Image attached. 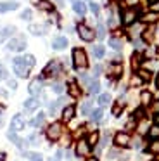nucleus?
I'll return each mask as SVG.
<instances>
[{
	"label": "nucleus",
	"mask_w": 159,
	"mask_h": 161,
	"mask_svg": "<svg viewBox=\"0 0 159 161\" xmlns=\"http://www.w3.org/2000/svg\"><path fill=\"white\" fill-rule=\"evenodd\" d=\"M151 11L152 12H159V2H154V4L151 5Z\"/></svg>",
	"instance_id": "nucleus-47"
},
{
	"label": "nucleus",
	"mask_w": 159,
	"mask_h": 161,
	"mask_svg": "<svg viewBox=\"0 0 159 161\" xmlns=\"http://www.w3.org/2000/svg\"><path fill=\"white\" fill-rule=\"evenodd\" d=\"M102 116H104V113H102V108H99V109H95V111H92V114H90V118H92V121L99 123L100 119H102Z\"/></svg>",
	"instance_id": "nucleus-25"
},
{
	"label": "nucleus",
	"mask_w": 159,
	"mask_h": 161,
	"mask_svg": "<svg viewBox=\"0 0 159 161\" xmlns=\"http://www.w3.org/2000/svg\"><path fill=\"white\" fill-rule=\"evenodd\" d=\"M138 0H128V4H137Z\"/></svg>",
	"instance_id": "nucleus-55"
},
{
	"label": "nucleus",
	"mask_w": 159,
	"mask_h": 161,
	"mask_svg": "<svg viewBox=\"0 0 159 161\" xmlns=\"http://www.w3.org/2000/svg\"><path fill=\"white\" fill-rule=\"evenodd\" d=\"M90 11H92L93 12V14H99V12H100V7H99V4H95V2H92V4H90Z\"/></svg>",
	"instance_id": "nucleus-40"
},
{
	"label": "nucleus",
	"mask_w": 159,
	"mask_h": 161,
	"mask_svg": "<svg viewBox=\"0 0 159 161\" xmlns=\"http://www.w3.org/2000/svg\"><path fill=\"white\" fill-rule=\"evenodd\" d=\"M97 102H99V106H107L111 102V94H100Z\"/></svg>",
	"instance_id": "nucleus-27"
},
{
	"label": "nucleus",
	"mask_w": 159,
	"mask_h": 161,
	"mask_svg": "<svg viewBox=\"0 0 159 161\" xmlns=\"http://www.w3.org/2000/svg\"><path fill=\"white\" fill-rule=\"evenodd\" d=\"M93 73H95V76H97V75L100 73V66H95V68H93Z\"/></svg>",
	"instance_id": "nucleus-52"
},
{
	"label": "nucleus",
	"mask_w": 159,
	"mask_h": 161,
	"mask_svg": "<svg viewBox=\"0 0 159 161\" xmlns=\"http://www.w3.org/2000/svg\"><path fill=\"white\" fill-rule=\"evenodd\" d=\"M30 31L33 33V35H43V33L47 31V26H41V25H31V26H30Z\"/></svg>",
	"instance_id": "nucleus-22"
},
{
	"label": "nucleus",
	"mask_w": 159,
	"mask_h": 161,
	"mask_svg": "<svg viewBox=\"0 0 159 161\" xmlns=\"http://www.w3.org/2000/svg\"><path fill=\"white\" fill-rule=\"evenodd\" d=\"M144 114H145L144 109H137V111H135V116H133V118H135V119H137V118H142Z\"/></svg>",
	"instance_id": "nucleus-46"
},
{
	"label": "nucleus",
	"mask_w": 159,
	"mask_h": 161,
	"mask_svg": "<svg viewBox=\"0 0 159 161\" xmlns=\"http://www.w3.org/2000/svg\"><path fill=\"white\" fill-rule=\"evenodd\" d=\"M156 125H159V114H156Z\"/></svg>",
	"instance_id": "nucleus-56"
},
{
	"label": "nucleus",
	"mask_w": 159,
	"mask_h": 161,
	"mask_svg": "<svg viewBox=\"0 0 159 161\" xmlns=\"http://www.w3.org/2000/svg\"><path fill=\"white\" fill-rule=\"evenodd\" d=\"M38 106H40V102H38V99H36V97H31V99H28V101L24 102V109H26L28 113L36 111Z\"/></svg>",
	"instance_id": "nucleus-14"
},
{
	"label": "nucleus",
	"mask_w": 159,
	"mask_h": 161,
	"mask_svg": "<svg viewBox=\"0 0 159 161\" xmlns=\"http://www.w3.org/2000/svg\"><path fill=\"white\" fill-rule=\"evenodd\" d=\"M142 21L144 23H154V21H157V14H156V12H149V14L142 16Z\"/></svg>",
	"instance_id": "nucleus-28"
},
{
	"label": "nucleus",
	"mask_w": 159,
	"mask_h": 161,
	"mask_svg": "<svg viewBox=\"0 0 159 161\" xmlns=\"http://www.w3.org/2000/svg\"><path fill=\"white\" fill-rule=\"evenodd\" d=\"M62 158V151H57V154H55V158H54V161H59Z\"/></svg>",
	"instance_id": "nucleus-49"
},
{
	"label": "nucleus",
	"mask_w": 159,
	"mask_h": 161,
	"mask_svg": "<svg viewBox=\"0 0 159 161\" xmlns=\"http://www.w3.org/2000/svg\"><path fill=\"white\" fill-rule=\"evenodd\" d=\"M41 87H43V81H41L40 78H35V80L28 85V92L31 94V97H36L41 92Z\"/></svg>",
	"instance_id": "nucleus-7"
},
{
	"label": "nucleus",
	"mask_w": 159,
	"mask_h": 161,
	"mask_svg": "<svg viewBox=\"0 0 159 161\" xmlns=\"http://www.w3.org/2000/svg\"><path fill=\"white\" fill-rule=\"evenodd\" d=\"M109 45L112 47L114 50H121V42H119L118 38H111V40H109Z\"/></svg>",
	"instance_id": "nucleus-36"
},
{
	"label": "nucleus",
	"mask_w": 159,
	"mask_h": 161,
	"mask_svg": "<svg viewBox=\"0 0 159 161\" xmlns=\"http://www.w3.org/2000/svg\"><path fill=\"white\" fill-rule=\"evenodd\" d=\"M14 9H17L16 2H2V4H0V14L9 12V11H14Z\"/></svg>",
	"instance_id": "nucleus-17"
},
{
	"label": "nucleus",
	"mask_w": 159,
	"mask_h": 161,
	"mask_svg": "<svg viewBox=\"0 0 159 161\" xmlns=\"http://www.w3.org/2000/svg\"><path fill=\"white\" fill-rule=\"evenodd\" d=\"M78 35H80V38L81 40H85V42H92L93 38H95V33H93V30H90L86 25H78Z\"/></svg>",
	"instance_id": "nucleus-5"
},
{
	"label": "nucleus",
	"mask_w": 159,
	"mask_h": 161,
	"mask_svg": "<svg viewBox=\"0 0 159 161\" xmlns=\"http://www.w3.org/2000/svg\"><path fill=\"white\" fill-rule=\"evenodd\" d=\"M154 111H156V114H159V101L154 102Z\"/></svg>",
	"instance_id": "nucleus-51"
},
{
	"label": "nucleus",
	"mask_w": 159,
	"mask_h": 161,
	"mask_svg": "<svg viewBox=\"0 0 159 161\" xmlns=\"http://www.w3.org/2000/svg\"><path fill=\"white\" fill-rule=\"evenodd\" d=\"M149 151H151L152 154H159V140H154V142L151 144V147H149Z\"/></svg>",
	"instance_id": "nucleus-37"
},
{
	"label": "nucleus",
	"mask_w": 159,
	"mask_h": 161,
	"mask_svg": "<svg viewBox=\"0 0 159 161\" xmlns=\"http://www.w3.org/2000/svg\"><path fill=\"white\" fill-rule=\"evenodd\" d=\"M140 101H142V106H151V102H152V94L149 90H144L142 92V95H140Z\"/></svg>",
	"instance_id": "nucleus-20"
},
{
	"label": "nucleus",
	"mask_w": 159,
	"mask_h": 161,
	"mask_svg": "<svg viewBox=\"0 0 159 161\" xmlns=\"http://www.w3.org/2000/svg\"><path fill=\"white\" fill-rule=\"evenodd\" d=\"M90 149H92V147L88 146V142H86L85 139L78 140V144H76V154H78V156H86V154L90 153Z\"/></svg>",
	"instance_id": "nucleus-10"
},
{
	"label": "nucleus",
	"mask_w": 159,
	"mask_h": 161,
	"mask_svg": "<svg viewBox=\"0 0 159 161\" xmlns=\"http://www.w3.org/2000/svg\"><path fill=\"white\" fill-rule=\"evenodd\" d=\"M59 63H55V61H52V63L47 64V68L43 69V76H50V75H55L59 71Z\"/></svg>",
	"instance_id": "nucleus-13"
},
{
	"label": "nucleus",
	"mask_w": 159,
	"mask_h": 161,
	"mask_svg": "<svg viewBox=\"0 0 159 161\" xmlns=\"http://www.w3.org/2000/svg\"><path fill=\"white\" fill-rule=\"evenodd\" d=\"M74 113H76L74 106H66L64 111H62V119H64V121H71V119L74 118Z\"/></svg>",
	"instance_id": "nucleus-15"
},
{
	"label": "nucleus",
	"mask_w": 159,
	"mask_h": 161,
	"mask_svg": "<svg viewBox=\"0 0 159 161\" xmlns=\"http://www.w3.org/2000/svg\"><path fill=\"white\" fill-rule=\"evenodd\" d=\"M86 161H99V159H97V158H88Z\"/></svg>",
	"instance_id": "nucleus-57"
},
{
	"label": "nucleus",
	"mask_w": 159,
	"mask_h": 161,
	"mask_svg": "<svg viewBox=\"0 0 159 161\" xmlns=\"http://www.w3.org/2000/svg\"><path fill=\"white\" fill-rule=\"evenodd\" d=\"M43 121H45V113H38V114L30 121V125L31 126H40V125H43Z\"/></svg>",
	"instance_id": "nucleus-21"
},
{
	"label": "nucleus",
	"mask_w": 159,
	"mask_h": 161,
	"mask_svg": "<svg viewBox=\"0 0 159 161\" xmlns=\"http://www.w3.org/2000/svg\"><path fill=\"white\" fill-rule=\"evenodd\" d=\"M52 47H54L55 50H62L68 47V38L66 36H55L54 42H52Z\"/></svg>",
	"instance_id": "nucleus-11"
},
{
	"label": "nucleus",
	"mask_w": 159,
	"mask_h": 161,
	"mask_svg": "<svg viewBox=\"0 0 159 161\" xmlns=\"http://www.w3.org/2000/svg\"><path fill=\"white\" fill-rule=\"evenodd\" d=\"M38 7H40L41 11H47V12L54 11V5H52L50 2H47V0H40V2H38Z\"/></svg>",
	"instance_id": "nucleus-24"
},
{
	"label": "nucleus",
	"mask_w": 159,
	"mask_h": 161,
	"mask_svg": "<svg viewBox=\"0 0 159 161\" xmlns=\"http://www.w3.org/2000/svg\"><path fill=\"white\" fill-rule=\"evenodd\" d=\"M57 102H52L50 104V108H48V113H50V114H55V111H57Z\"/></svg>",
	"instance_id": "nucleus-44"
},
{
	"label": "nucleus",
	"mask_w": 159,
	"mask_h": 161,
	"mask_svg": "<svg viewBox=\"0 0 159 161\" xmlns=\"http://www.w3.org/2000/svg\"><path fill=\"white\" fill-rule=\"evenodd\" d=\"M7 49H9V50H16V52L24 50V49H26V40H24V36H14V38L7 43Z\"/></svg>",
	"instance_id": "nucleus-4"
},
{
	"label": "nucleus",
	"mask_w": 159,
	"mask_h": 161,
	"mask_svg": "<svg viewBox=\"0 0 159 161\" xmlns=\"http://www.w3.org/2000/svg\"><path fill=\"white\" fill-rule=\"evenodd\" d=\"M121 73H123V66L119 63H112L109 66V76H114V78H119Z\"/></svg>",
	"instance_id": "nucleus-12"
},
{
	"label": "nucleus",
	"mask_w": 159,
	"mask_h": 161,
	"mask_svg": "<svg viewBox=\"0 0 159 161\" xmlns=\"http://www.w3.org/2000/svg\"><path fill=\"white\" fill-rule=\"evenodd\" d=\"M81 113H83V114H92V101H85V102H83Z\"/></svg>",
	"instance_id": "nucleus-30"
},
{
	"label": "nucleus",
	"mask_w": 159,
	"mask_h": 161,
	"mask_svg": "<svg viewBox=\"0 0 159 161\" xmlns=\"http://www.w3.org/2000/svg\"><path fill=\"white\" fill-rule=\"evenodd\" d=\"M68 90H69V95H71V97H78L80 95V88H78V85H76L74 81H69Z\"/></svg>",
	"instance_id": "nucleus-23"
},
{
	"label": "nucleus",
	"mask_w": 159,
	"mask_h": 161,
	"mask_svg": "<svg viewBox=\"0 0 159 161\" xmlns=\"http://www.w3.org/2000/svg\"><path fill=\"white\" fill-rule=\"evenodd\" d=\"M135 125H137V119H135V118H130V121L126 123V130H133Z\"/></svg>",
	"instance_id": "nucleus-42"
},
{
	"label": "nucleus",
	"mask_w": 159,
	"mask_h": 161,
	"mask_svg": "<svg viewBox=\"0 0 159 161\" xmlns=\"http://www.w3.org/2000/svg\"><path fill=\"white\" fill-rule=\"evenodd\" d=\"M73 63H74V68H78V69H83V68L88 66V59H86L85 50L83 49L73 50Z\"/></svg>",
	"instance_id": "nucleus-2"
},
{
	"label": "nucleus",
	"mask_w": 159,
	"mask_h": 161,
	"mask_svg": "<svg viewBox=\"0 0 159 161\" xmlns=\"http://www.w3.org/2000/svg\"><path fill=\"white\" fill-rule=\"evenodd\" d=\"M137 19H138V11L137 9H126V11L121 14V21H123V25H126V26L135 25Z\"/></svg>",
	"instance_id": "nucleus-3"
},
{
	"label": "nucleus",
	"mask_w": 159,
	"mask_h": 161,
	"mask_svg": "<svg viewBox=\"0 0 159 161\" xmlns=\"http://www.w3.org/2000/svg\"><path fill=\"white\" fill-rule=\"evenodd\" d=\"M114 144H116L118 147H126L128 144H130V135H128L126 132H118L116 135H114Z\"/></svg>",
	"instance_id": "nucleus-8"
},
{
	"label": "nucleus",
	"mask_w": 159,
	"mask_h": 161,
	"mask_svg": "<svg viewBox=\"0 0 159 161\" xmlns=\"http://www.w3.org/2000/svg\"><path fill=\"white\" fill-rule=\"evenodd\" d=\"M121 111H123V106H121V101H118L116 104L112 106V116H119Z\"/></svg>",
	"instance_id": "nucleus-32"
},
{
	"label": "nucleus",
	"mask_w": 159,
	"mask_h": 161,
	"mask_svg": "<svg viewBox=\"0 0 159 161\" xmlns=\"http://www.w3.org/2000/svg\"><path fill=\"white\" fill-rule=\"evenodd\" d=\"M142 83V78L140 76H133V81H131V85H140Z\"/></svg>",
	"instance_id": "nucleus-48"
},
{
	"label": "nucleus",
	"mask_w": 159,
	"mask_h": 161,
	"mask_svg": "<svg viewBox=\"0 0 159 161\" xmlns=\"http://www.w3.org/2000/svg\"><path fill=\"white\" fill-rule=\"evenodd\" d=\"M3 159H5V154H3V153H0V161H3Z\"/></svg>",
	"instance_id": "nucleus-54"
},
{
	"label": "nucleus",
	"mask_w": 159,
	"mask_h": 161,
	"mask_svg": "<svg viewBox=\"0 0 159 161\" xmlns=\"http://www.w3.org/2000/svg\"><path fill=\"white\" fill-rule=\"evenodd\" d=\"M5 78H7V69L3 64H0V80H5Z\"/></svg>",
	"instance_id": "nucleus-43"
},
{
	"label": "nucleus",
	"mask_w": 159,
	"mask_h": 161,
	"mask_svg": "<svg viewBox=\"0 0 159 161\" xmlns=\"http://www.w3.org/2000/svg\"><path fill=\"white\" fill-rule=\"evenodd\" d=\"M24 125H26V121H24V116L23 114H16L12 118V121H10V130H14V132H17V130H23Z\"/></svg>",
	"instance_id": "nucleus-9"
},
{
	"label": "nucleus",
	"mask_w": 159,
	"mask_h": 161,
	"mask_svg": "<svg viewBox=\"0 0 159 161\" xmlns=\"http://www.w3.org/2000/svg\"><path fill=\"white\" fill-rule=\"evenodd\" d=\"M86 87H88V94H97V92H99V88H100V83H99V80H97V78H92V81H90L88 85H86Z\"/></svg>",
	"instance_id": "nucleus-19"
},
{
	"label": "nucleus",
	"mask_w": 159,
	"mask_h": 161,
	"mask_svg": "<svg viewBox=\"0 0 159 161\" xmlns=\"http://www.w3.org/2000/svg\"><path fill=\"white\" fill-rule=\"evenodd\" d=\"M62 133V126L61 123H52L50 126L47 128V139L48 140H57Z\"/></svg>",
	"instance_id": "nucleus-6"
},
{
	"label": "nucleus",
	"mask_w": 159,
	"mask_h": 161,
	"mask_svg": "<svg viewBox=\"0 0 159 161\" xmlns=\"http://www.w3.org/2000/svg\"><path fill=\"white\" fill-rule=\"evenodd\" d=\"M138 76L142 78V81H149V80H151V71L140 69V71H138Z\"/></svg>",
	"instance_id": "nucleus-34"
},
{
	"label": "nucleus",
	"mask_w": 159,
	"mask_h": 161,
	"mask_svg": "<svg viewBox=\"0 0 159 161\" xmlns=\"http://www.w3.org/2000/svg\"><path fill=\"white\" fill-rule=\"evenodd\" d=\"M24 61H26V64H28L30 68H33V66H35V57L31 56V54H28V56H24Z\"/></svg>",
	"instance_id": "nucleus-38"
},
{
	"label": "nucleus",
	"mask_w": 159,
	"mask_h": 161,
	"mask_svg": "<svg viewBox=\"0 0 159 161\" xmlns=\"http://www.w3.org/2000/svg\"><path fill=\"white\" fill-rule=\"evenodd\" d=\"M156 87L159 88V73H157V78H156Z\"/></svg>",
	"instance_id": "nucleus-53"
},
{
	"label": "nucleus",
	"mask_w": 159,
	"mask_h": 161,
	"mask_svg": "<svg viewBox=\"0 0 159 161\" xmlns=\"http://www.w3.org/2000/svg\"><path fill=\"white\" fill-rule=\"evenodd\" d=\"M99 132H92L90 133V137H88V140H86V142H88V146L92 147V146H95L97 142H99Z\"/></svg>",
	"instance_id": "nucleus-29"
},
{
	"label": "nucleus",
	"mask_w": 159,
	"mask_h": 161,
	"mask_svg": "<svg viewBox=\"0 0 159 161\" xmlns=\"http://www.w3.org/2000/svg\"><path fill=\"white\" fill-rule=\"evenodd\" d=\"M131 61H133V68H137L138 64H140V54L135 52V54H133V57H131Z\"/></svg>",
	"instance_id": "nucleus-41"
},
{
	"label": "nucleus",
	"mask_w": 159,
	"mask_h": 161,
	"mask_svg": "<svg viewBox=\"0 0 159 161\" xmlns=\"http://www.w3.org/2000/svg\"><path fill=\"white\" fill-rule=\"evenodd\" d=\"M16 33V28L14 26H5V28L0 30V42H3L5 38H9L10 35H14Z\"/></svg>",
	"instance_id": "nucleus-16"
},
{
	"label": "nucleus",
	"mask_w": 159,
	"mask_h": 161,
	"mask_svg": "<svg viewBox=\"0 0 159 161\" xmlns=\"http://www.w3.org/2000/svg\"><path fill=\"white\" fill-rule=\"evenodd\" d=\"M24 156L31 161H41V154H38V153H24Z\"/></svg>",
	"instance_id": "nucleus-33"
},
{
	"label": "nucleus",
	"mask_w": 159,
	"mask_h": 161,
	"mask_svg": "<svg viewBox=\"0 0 159 161\" xmlns=\"http://www.w3.org/2000/svg\"><path fill=\"white\" fill-rule=\"evenodd\" d=\"M12 68H14V73H16L19 78H26L28 75H30V69H31V68L26 64L24 57H16V59L12 61Z\"/></svg>",
	"instance_id": "nucleus-1"
},
{
	"label": "nucleus",
	"mask_w": 159,
	"mask_h": 161,
	"mask_svg": "<svg viewBox=\"0 0 159 161\" xmlns=\"http://www.w3.org/2000/svg\"><path fill=\"white\" fill-rule=\"evenodd\" d=\"M9 87H10V88H16V87H17V83H16L14 80H9Z\"/></svg>",
	"instance_id": "nucleus-50"
},
{
	"label": "nucleus",
	"mask_w": 159,
	"mask_h": 161,
	"mask_svg": "<svg viewBox=\"0 0 159 161\" xmlns=\"http://www.w3.org/2000/svg\"><path fill=\"white\" fill-rule=\"evenodd\" d=\"M93 56H95L97 59H102V57L106 56V49H104L102 45H95L93 47Z\"/></svg>",
	"instance_id": "nucleus-26"
},
{
	"label": "nucleus",
	"mask_w": 159,
	"mask_h": 161,
	"mask_svg": "<svg viewBox=\"0 0 159 161\" xmlns=\"http://www.w3.org/2000/svg\"><path fill=\"white\" fill-rule=\"evenodd\" d=\"M104 36H106V28H104V26L99 23V25H97V38H100V40H102Z\"/></svg>",
	"instance_id": "nucleus-35"
},
{
	"label": "nucleus",
	"mask_w": 159,
	"mask_h": 161,
	"mask_svg": "<svg viewBox=\"0 0 159 161\" xmlns=\"http://www.w3.org/2000/svg\"><path fill=\"white\" fill-rule=\"evenodd\" d=\"M73 2H76V0H73Z\"/></svg>",
	"instance_id": "nucleus-59"
},
{
	"label": "nucleus",
	"mask_w": 159,
	"mask_h": 161,
	"mask_svg": "<svg viewBox=\"0 0 159 161\" xmlns=\"http://www.w3.org/2000/svg\"><path fill=\"white\" fill-rule=\"evenodd\" d=\"M154 2H159V0H151V4H154Z\"/></svg>",
	"instance_id": "nucleus-58"
},
{
	"label": "nucleus",
	"mask_w": 159,
	"mask_h": 161,
	"mask_svg": "<svg viewBox=\"0 0 159 161\" xmlns=\"http://www.w3.org/2000/svg\"><path fill=\"white\" fill-rule=\"evenodd\" d=\"M30 18H31V11H30V9H26V11L21 14V19H26V21H28Z\"/></svg>",
	"instance_id": "nucleus-45"
},
{
	"label": "nucleus",
	"mask_w": 159,
	"mask_h": 161,
	"mask_svg": "<svg viewBox=\"0 0 159 161\" xmlns=\"http://www.w3.org/2000/svg\"><path fill=\"white\" fill-rule=\"evenodd\" d=\"M149 137H151V139H157L159 137V125H152L151 128H149Z\"/></svg>",
	"instance_id": "nucleus-31"
},
{
	"label": "nucleus",
	"mask_w": 159,
	"mask_h": 161,
	"mask_svg": "<svg viewBox=\"0 0 159 161\" xmlns=\"http://www.w3.org/2000/svg\"><path fill=\"white\" fill-rule=\"evenodd\" d=\"M73 9H74V12H76V14H80V16H83L86 12V5L83 4V2H80V0L73 2Z\"/></svg>",
	"instance_id": "nucleus-18"
},
{
	"label": "nucleus",
	"mask_w": 159,
	"mask_h": 161,
	"mask_svg": "<svg viewBox=\"0 0 159 161\" xmlns=\"http://www.w3.org/2000/svg\"><path fill=\"white\" fill-rule=\"evenodd\" d=\"M52 90H54L55 94H62V90H64V87H62L61 83H54V85H52Z\"/></svg>",
	"instance_id": "nucleus-39"
}]
</instances>
